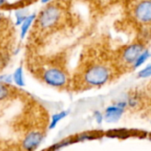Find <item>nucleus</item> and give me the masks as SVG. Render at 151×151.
Returning a JSON list of instances; mask_svg holds the SVG:
<instances>
[{"instance_id": "f257e3e1", "label": "nucleus", "mask_w": 151, "mask_h": 151, "mask_svg": "<svg viewBox=\"0 0 151 151\" xmlns=\"http://www.w3.org/2000/svg\"><path fill=\"white\" fill-rule=\"evenodd\" d=\"M112 73L109 66L96 63L89 65L83 73L82 81L89 88H97L104 86L110 81Z\"/></svg>"}, {"instance_id": "9d476101", "label": "nucleus", "mask_w": 151, "mask_h": 151, "mask_svg": "<svg viewBox=\"0 0 151 151\" xmlns=\"http://www.w3.org/2000/svg\"><path fill=\"white\" fill-rule=\"evenodd\" d=\"M68 113L69 112L67 111H59L58 113L53 114L51 119H50V122L49 124V129L50 130L54 129L59 124L60 121H62L64 119H65L68 116Z\"/></svg>"}, {"instance_id": "39448f33", "label": "nucleus", "mask_w": 151, "mask_h": 151, "mask_svg": "<svg viewBox=\"0 0 151 151\" xmlns=\"http://www.w3.org/2000/svg\"><path fill=\"white\" fill-rule=\"evenodd\" d=\"M44 140V134L39 130H33L27 134L21 142V148L24 151H35Z\"/></svg>"}, {"instance_id": "7ed1b4c3", "label": "nucleus", "mask_w": 151, "mask_h": 151, "mask_svg": "<svg viewBox=\"0 0 151 151\" xmlns=\"http://www.w3.org/2000/svg\"><path fill=\"white\" fill-rule=\"evenodd\" d=\"M42 80L50 87L62 88L68 83V75L62 68L58 66H50L42 71Z\"/></svg>"}, {"instance_id": "a211bd4d", "label": "nucleus", "mask_w": 151, "mask_h": 151, "mask_svg": "<svg viewBox=\"0 0 151 151\" xmlns=\"http://www.w3.org/2000/svg\"><path fill=\"white\" fill-rule=\"evenodd\" d=\"M0 20H1V14H0Z\"/></svg>"}, {"instance_id": "20e7f679", "label": "nucleus", "mask_w": 151, "mask_h": 151, "mask_svg": "<svg viewBox=\"0 0 151 151\" xmlns=\"http://www.w3.org/2000/svg\"><path fill=\"white\" fill-rule=\"evenodd\" d=\"M133 16L140 24H151V0H140L134 6Z\"/></svg>"}, {"instance_id": "6e6552de", "label": "nucleus", "mask_w": 151, "mask_h": 151, "mask_svg": "<svg viewBox=\"0 0 151 151\" xmlns=\"http://www.w3.org/2000/svg\"><path fill=\"white\" fill-rule=\"evenodd\" d=\"M36 17L37 16L35 13L28 14V16L26 18V19L21 23V25H20V38H22V39L25 38V36L28 33L30 27H32L34 21L36 20Z\"/></svg>"}, {"instance_id": "dca6fc26", "label": "nucleus", "mask_w": 151, "mask_h": 151, "mask_svg": "<svg viewBox=\"0 0 151 151\" xmlns=\"http://www.w3.org/2000/svg\"><path fill=\"white\" fill-rule=\"evenodd\" d=\"M50 1H52V0H41V2H42V4H48V3H50Z\"/></svg>"}, {"instance_id": "ddd939ff", "label": "nucleus", "mask_w": 151, "mask_h": 151, "mask_svg": "<svg viewBox=\"0 0 151 151\" xmlns=\"http://www.w3.org/2000/svg\"><path fill=\"white\" fill-rule=\"evenodd\" d=\"M28 16V13H27V12L25 10H19L16 12L15 13V17H16V24L17 25H21V23L26 19V18Z\"/></svg>"}, {"instance_id": "1a4fd4ad", "label": "nucleus", "mask_w": 151, "mask_h": 151, "mask_svg": "<svg viewBox=\"0 0 151 151\" xmlns=\"http://www.w3.org/2000/svg\"><path fill=\"white\" fill-rule=\"evenodd\" d=\"M12 75L13 83L17 87L23 88L25 86V77H24V71H23V67L22 66L17 67Z\"/></svg>"}, {"instance_id": "2eb2a0df", "label": "nucleus", "mask_w": 151, "mask_h": 151, "mask_svg": "<svg viewBox=\"0 0 151 151\" xmlns=\"http://www.w3.org/2000/svg\"><path fill=\"white\" fill-rule=\"evenodd\" d=\"M95 119H96V121L98 124H101L103 122V120H104V115H103V113H101L100 111H96L95 113Z\"/></svg>"}, {"instance_id": "f03ea898", "label": "nucleus", "mask_w": 151, "mask_h": 151, "mask_svg": "<svg viewBox=\"0 0 151 151\" xmlns=\"http://www.w3.org/2000/svg\"><path fill=\"white\" fill-rule=\"evenodd\" d=\"M61 10L56 4L45 6L36 17L37 25L42 29H48L55 27L61 19Z\"/></svg>"}, {"instance_id": "f3484780", "label": "nucleus", "mask_w": 151, "mask_h": 151, "mask_svg": "<svg viewBox=\"0 0 151 151\" xmlns=\"http://www.w3.org/2000/svg\"><path fill=\"white\" fill-rule=\"evenodd\" d=\"M5 1H6V0H0V7L3 6V5L5 4Z\"/></svg>"}, {"instance_id": "9b49d317", "label": "nucleus", "mask_w": 151, "mask_h": 151, "mask_svg": "<svg viewBox=\"0 0 151 151\" xmlns=\"http://www.w3.org/2000/svg\"><path fill=\"white\" fill-rule=\"evenodd\" d=\"M150 52L148 50H145L140 56L139 58L136 59V61L134 62V64L133 65V68L134 69H136V68H139L140 66H142L144 63H146L148 61V59L150 58Z\"/></svg>"}, {"instance_id": "f8f14e48", "label": "nucleus", "mask_w": 151, "mask_h": 151, "mask_svg": "<svg viewBox=\"0 0 151 151\" xmlns=\"http://www.w3.org/2000/svg\"><path fill=\"white\" fill-rule=\"evenodd\" d=\"M12 95V89L10 88V85L0 83V102L8 99Z\"/></svg>"}, {"instance_id": "4468645a", "label": "nucleus", "mask_w": 151, "mask_h": 151, "mask_svg": "<svg viewBox=\"0 0 151 151\" xmlns=\"http://www.w3.org/2000/svg\"><path fill=\"white\" fill-rule=\"evenodd\" d=\"M151 76V63L150 65H148L146 67H144L142 70H141L138 73V77L139 78H142V79H145V78H148V77H150Z\"/></svg>"}, {"instance_id": "0eeeda50", "label": "nucleus", "mask_w": 151, "mask_h": 151, "mask_svg": "<svg viewBox=\"0 0 151 151\" xmlns=\"http://www.w3.org/2000/svg\"><path fill=\"white\" fill-rule=\"evenodd\" d=\"M127 103H119L117 104L109 106L104 112V119L108 122V123H114L117 122L123 115L124 110L127 107Z\"/></svg>"}, {"instance_id": "423d86ee", "label": "nucleus", "mask_w": 151, "mask_h": 151, "mask_svg": "<svg viewBox=\"0 0 151 151\" xmlns=\"http://www.w3.org/2000/svg\"><path fill=\"white\" fill-rule=\"evenodd\" d=\"M145 50V46L141 42L132 43L123 50L121 53V59L124 64L133 66L136 59Z\"/></svg>"}]
</instances>
